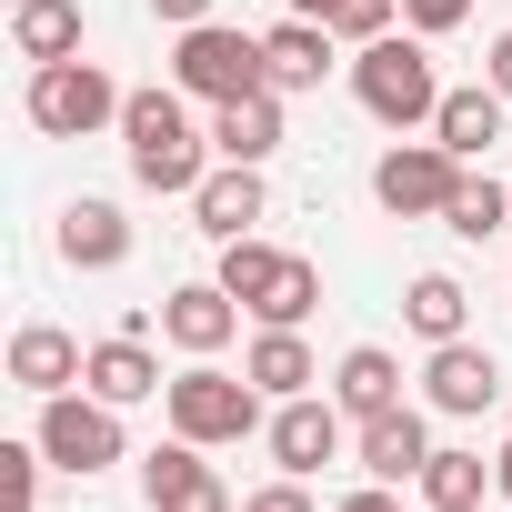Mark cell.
I'll list each match as a JSON object with an SVG mask.
<instances>
[{"mask_svg":"<svg viewBox=\"0 0 512 512\" xmlns=\"http://www.w3.org/2000/svg\"><path fill=\"white\" fill-rule=\"evenodd\" d=\"M121 141H131V181L141 191H201L211 181V131H191L181 91H131L121 101Z\"/></svg>","mask_w":512,"mask_h":512,"instance_id":"cell-1","label":"cell"},{"mask_svg":"<svg viewBox=\"0 0 512 512\" xmlns=\"http://www.w3.org/2000/svg\"><path fill=\"white\" fill-rule=\"evenodd\" d=\"M352 101H362L382 131H422V121L442 111V81H432L422 31H382V41H362V51H352Z\"/></svg>","mask_w":512,"mask_h":512,"instance_id":"cell-2","label":"cell"},{"mask_svg":"<svg viewBox=\"0 0 512 512\" xmlns=\"http://www.w3.org/2000/svg\"><path fill=\"white\" fill-rule=\"evenodd\" d=\"M161 402H171V432H181V442H201V452H211V442H251V432H272V422H262V402H272V392L251 382V372H221V362L171 372V392H161Z\"/></svg>","mask_w":512,"mask_h":512,"instance_id":"cell-3","label":"cell"},{"mask_svg":"<svg viewBox=\"0 0 512 512\" xmlns=\"http://www.w3.org/2000/svg\"><path fill=\"white\" fill-rule=\"evenodd\" d=\"M121 101H131V91H121L101 61H41L21 111H31V131H51V141H91V131L121 121Z\"/></svg>","mask_w":512,"mask_h":512,"instance_id":"cell-4","label":"cell"},{"mask_svg":"<svg viewBox=\"0 0 512 512\" xmlns=\"http://www.w3.org/2000/svg\"><path fill=\"white\" fill-rule=\"evenodd\" d=\"M171 81H181L191 101H241V91H272V51H262V31H221V21H201V31H181Z\"/></svg>","mask_w":512,"mask_h":512,"instance_id":"cell-5","label":"cell"},{"mask_svg":"<svg viewBox=\"0 0 512 512\" xmlns=\"http://www.w3.org/2000/svg\"><path fill=\"white\" fill-rule=\"evenodd\" d=\"M452 191H462V161H452L442 141H402V151L372 161V201H382L392 221H442Z\"/></svg>","mask_w":512,"mask_h":512,"instance_id":"cell-6","label":"cell"},{"mask_svg":"<svg viewBox=\"0 0 512 512\" xmlns=\"http://www.w3.org/2000/svg\"><path fill=\"white\" fill-rule=\"evenodd\" d=\"M41 452H51L61 472H101V462H121V412H111L101 392H91V402H81V392H51V402H41Z\"/></svg>","mask_w":512,"mask_h":512,"instance_id":"cell-7","label":"cell"},{"mask_svg":"<svg viewBox=\"0 0 512 512\" xmlns=\"http://www.w3.org/2000/svg\"><path fill=\"white\" fill-rule=\"evenodd\" d=\"M141 492H151V512H231V492H221V472L201 462V442H161V452H141Z\"/></svg>","mask_w":512,"mask_h":512,"instance_id":"cell-8","label":"cell"},{"mask_svg":"<svg viewBox=\"0 0 512 512\" xmlns=\"http://www.w3.org/2000/svg\"><path fill=\"white\" fill-rule=\"evenodd\" d=\"M422 392H432V412L472 422V412H492V402H502V362H492L482 342H432V372H422Z\"/></svg>","mask_w":512,"mask_h":512,"instance_id":"cell-9","label":"cell"},{"mask_svg":"<svg viewBox=\"0 0 512 512\" xmlns=\"http://www.w3.org/2000/svg\"><path fill=\"white\" fill-rule=\"evenodd\" d=\"M272 211V191H262V161H221L201 191H191V221L211 231V241H251V221Z\"/></svg>","mask_w":512,"mask_h":512,"instance_id":"cell-10","label":"cell"},{"mask_svg":"<svg viewBox=\"0 0 512 512\" xmlns=\"http://www.w3.org/2000/svg\"><path fill=\"white\" fill-rule=\"evenodd\" d=\"M231 332H241V302H231L221 282H181V292L161 302V342H181L191 362H211Z\"/></svg>","mask_w":512,"mask_h":512,"instance_id":"cell-11","label":"cell"},{"mask_svg":"<svg viewBox=\"0 0 512 512\" xmlns=\"http://www.w3.org/2000/svg\"><path fill=\"white\" fill-rule=\"evenodd\" d=\"M332 452H342V402L302 392V402H282V412H272V462H282V472H302V482H312Z\"/></svg>","mask_w":512,"mask_h":512,"instance_id":"cell-12","label":"cell"},{"mask_svg":"<svg viewBox=\"0 0 512 512\" xmlns=\"http://www.w3.org/2000/svg\"><path fill=\"white\" fill-rule=\"evenodd\" d=\"M81 392H101L111 412H131V402H151V392H171V382H161V362H151V342H141V332H111V342H91Z\"/></svg>","mask_w":512,"mask_h":512,"instance_id":"cell-13","label":"cell"},{"mask_svg":"<svg viewBox=\"0 0 512 512\" xmlns=\"http://www.w3.org/2000/svg\"><path fill=\"white\" fill-rule=\"evenodd\" d=\"M81 372H91V352H81L71 332H51V322H21V332H11V382H21V392L51 402V392H71Z\"/></svg>","mask_w":512,"mask_h":512,"instance_id":"cell-14","label":"cell"},{"mask_svg":"<svg viewBox=\"0 0 512 512\" xmlns=\"http://www.w3.org/2000/svg\"><path fill=\"white\" fill-rule=\"evenodd\" d=\"M211 151H221V161H272V151H282V91L211 101Z\"/></svg>","mask_w":512,"mask_h":512,"instance_id":"cell-15","label":"cell"},{"mask_svg":"<svg viewBox=\"0 0 512 512\" xmlns=\"http://www.w3.org/2000/svg\"><path fill=\"white\" fill-rule=\"evenodd\" d=\"M61 262H71V272H121V262H131L121 201H71V211H61Z\"/></svg>","mask_w":512,"mask_h":512,"instance_id":"cell-16","label":"cell"},{"mask_svg":"<svg viewBox=\"0 0 512 512\" xmlns=\"http://www.w3.org/2000/svg\"><path fill=\"white\" fill-rule=\"evenodd\" d=\"M422 462H432V432H422L412 402L362 422V472H372V482H422Z\"/></svg>","mask_w":512,"mask_h":512,"instance_id":"cell-17","label":"cell"},{"mask_svg":"<svg viewBox=\"0 0 512 512\" xmlns=\"http://www.w3.org/2000/svg\"><path fill=\"white\" fill-rule=\"evenodd\" d=\"M332 21H272L262 31V51H272V91H322V71H332Z\"/></svg>","mask_w":512,"mask_h":512,"instance_id":"cell-18","label":"cell"},{"mask_svg":"<svg viewBox=\"0 0 512 512\" xmlns=\"http://www.w3.org/2000/svg\"><path fill=\"white\" fill-rule=\"evenodd\" d=\"M432 141L452 151V161H482L492 141H502V91L482 81V91H442V111H432Z\"/></svg>","mask_w":512,"mask_h":512,"instance_id":"cell-19","label":"cell"},{"mask_svg":"<svg viewBox=\"0 0 512 512\" xmlns=\"http://www.w3.org/2000/svg\"><path fill=\"white\" fill-rule=\"evenodd\" d=\"M332 402H342L352 422H372V412H402V362H392L382 342L342 352V372H332Z\"/></svg>","mask_w":512,"mask_h":512,"instance_id":"cell-20","label":"cell"},{"mask_svg":"<svg viewBox=\"0 0 512 512\" xmlns=\"http://www.w3.org/2000/svg\"><path fill=\"white\" fill-rule=\"evenodd\" d=\"M11 41H21L31 71H41V61H81V11H71V0H21V11H11Z\"/></svg>","mask_w":512,"mask_h":512,"instance_id":"cell-21","label":"cell"},{"mask_svg":"<svg viewBox=\"0 0 512 512\" xmlns=\"http://www.w3.org/2000/svg\"><path fill=\"white\" fill-rule=\"evenodd\" d=\"M241 372H251V382H262L272 402H302V392L322 382V372H312V352H302V332H272V322H262V342H251V352H241Z\"/></svg>","mask_w":512,"mask_h":512,"instance_id":"cell-22","label":"cell"},{"mask_svg":"<svg viewBox=\"0 0 512 512\" xmlns=\"http://www.w3.org/2000/svg\"><path fill=\"white\" fill-rule=\"evenodd\" d=\"M482 482H492L482 452H432V462H422V502H432V512H482Z\"/></svg>","mask_w":512,"mask_h":512,"instance_id":"cell-23","label":"cell"},{"mask_svg":"<svg viewBox=\"0 0 512 512\" xmlns=\"http://www.w3.org/2000/svg\"><path fill=\"white\" fill-rule=\"evenodd\" d=\"M312 312H322V272H312L302 251H292V262H282V282H272L262 302H251V322H272V332H302Z\"/></svg>","mask_w":512,"mask_h":512,"instance_id":"cell-24","label":"cell"},{"mask_svg":"<svg viewBox=\"0 0 512 512\" xmlns=\"http://www.w3.org/2000/svg\"><path fill=\"white\" fill-rule=\"evenodd\" d=\"M402 312H412V332H422V342H462V312H472V302H462V282H452V272H422Z\"/></svg>","mask_w":512,"mask_h":512,"instance_id":"cell-25","label":"cell"},{"mask_svg":"<svg viewBox=\"0 0 512 512\" xmlns=\"http://www.w3.org/2000/svg\"><path fill=\"white\" fill-rule=\"evenodd\" d=\"M502 221H512V191H502V181H472V171H462V191H452L442 231H462V241H492Z\"/></svg>","mask_w":512,"mask_h":512,"instance_id":"cell-26","label":"cell"},{"mask_svg":"<svg viewBox=\"0 0 512 512\" xmlns=\"http://www.w3.org/2000/svg\"><path fill=\"white\" fill-rule=\"evenodd\" d=\"M41 442H0V482H11V512H31V492H41Z\"/></svg>","mask_w":512,"mask_h":512,"instance_id":"cell-27","label":"cell"},{"mask_svg":"<svg viewBox=\"0 0 512 512\" xmlns=\"http://www.w3.org/2000/svg\"><path fill=\"white\" fill-rule=\"evenodd\" d=\"M402 21H412L422 41H442V31H462V21H472V0H402Z\"/></svg>","mask_w":512,"mask_h":512,"instance_id":"cell-28","label":"cell"},{"mask_svg":"<svg viewBox=\"0 0 512 512\" xmlns=\"http://www.w3.org/2000/svg\"><path fill=\"white\" fill-rule=\"evenodd\" d=\"M392 11H402V0H342V21H332V31H342V41H382Z\"/></svg>","mask_w":512,"mask_h":512,"instance_id":"cell-29","label":"cell"},{"mask_svg":"<svg viewBox=\"0 0 512 512\" xmlns=\"http://www.w3.org/2000/svg\"><path fill=\"white\" fill-rule=\"evenodd\" d=\"M241 512H312V492H302V472H282V482H272V492H251V502H241Z\"/></svg>","mask_w":512,"mask_h":512,"instance_id":"cell-30","label":"cell"},{"mask_svg":"<svg viewBox=\"0 0 512 512\" xmlns=\"http://www.w3.org/2000/svg\"><path fill=\"white\" fill-rule=\"evenodd\" d=\"M151 21H171V31H201V21H211V0H151Z\"/></svg>","mask_w":512,"mask_h":512,"instance_id":"cell-31","label":"cell"},{"mask_svg":"<svg viewBox=\"0 0 512 512\" xmlns=\"http://www.w3.org/2000/svg\"><path fill=\"white\" fill-rule=\"evenodd\" d=\"M482 61H492V91H502V101H512V31H502V41H492V51H482Z\"/></svg>","mask_w":512,"mask_h":512,"instance_id":"cell-32","label":"cell"},{"mask_svg":"<svg viewBox=\"0 0 512 512\" xmlns=\"http://www.w3.org/2000/svg\"><path fill=\"white\" fill-rule=\"evenodd\" d=\"M342 512H402V502H392V482H362V492H352Z\"/></svg>","mask_w":512,"mask_h":512,"instance_id":"cell-33","label":"cell"},{"mask_svg":"<svg viewBox=\"0 0 512 512\" xmlns=\"http://www.w3.org/2000/svg\"><path fill=\"white\" fill-rule=\"evenodd\" d=\"M292 21H342V0H292Z\"/></svg>","mask_w":512,"mask_h":512,"instance_id":"cell-34","label":"cell"},{"mask_svg":"<svg viewBox=\"0 0 512 512\" xmlns=\"http://www.w3.org/2000/svg\"><path fill=\"white\" fill-rule=\"evenodd\" d=\"M492 492H502V502H512V442H502V452H492Z\"/></svg>","mask_w":512,"mask_h":512,"instance_id":"cell-35","label":"cell"}]
</instances>
